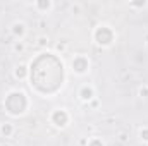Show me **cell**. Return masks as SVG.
Returning a JSON list of instances; mask_svg holds the SVG:
<instances>
[{
    "label": "cell",
    "mask_w": 148,
    "mask_h": 146,
    "mask_svg": "<svg viewBox=\"0 0 148 146\" xmlns=\"http://www.w3.org/2000/svg\"><path fill=\"white\" fill-rule=\"evenodd\" d=\"M95 38L100 45H110L112 41V31L107 28V26H100L95 33Z\"/></svg>",
    "instance_id": "obj_1"
},
{
    "label": "cell",
    "mask_w": 148,
    "mask_h": 146,
    "mask_svg": "<svg viewBox=\"0 0 148 146\" xmlns=\"http://www.w3.org/2000/svg\"><path fill=\"white\" fill-rule=\"evenodd\" d=\"M88 65H90V62H88V59H86V57H83V55L76 57V59L73 60V69L77 74L86 72V71H88Z\"/></svg>",
    "instance_id": "obj_2"
},
{
    "label": "cell",
    "mask_w": 148,
    "mask_h": 146,
    "mask_svg": "<svg viewBox=\"0 0 148 146\" xmlns=\"http://www.w3.org/2000/svg\"><path fill=\"white\" fill-rule=\"evenodd\" d=\"M52 120H53V124H55V126L64 127V126L67 124V120H69V115H67V112H66V110H55V112H53V115H52Z\"/></svg>",
    "instance_id": "obj_3"
},
{
    "label": "cell",
    "mask_w": 148,
    "mask_h": 146,
    "mask_svg": "<svg viewBox=\"0 0 148 146\" xmlns=\"http://www.w3.org/2000/svg\"><path fill=\"white\" fill-rule=\"evenodd\" d=\"M93 95H95V91H93L91 86H83L81 91H79V96H81V100H84V102H90V100L93 98Z\"/></svg>",
    "instance_id": "obj_4"
},
{
    "label": "cell",
    "mask_w": 148,
    "mask_h": 146,
    "mask_svg": "<svg viewBox=\"0 0 148 146\" xmlns=\"http://www.w3.org/2000/svg\"><path fill=\"white\" fill-rule=\"evenodd\" d=\"M12 31H14L16 36H24V33H26V26H24L23 23H16V24L12 26Z\"/></svg>",
    "instance_id": "obj_5"
},
{
    "label": "cell",
    "mask_w": 148,
    "mask_h": 146,
    "mask_svg": "<svg viewBox=\"0 0 148 146\" xmlns=\"http://www.w3.org/2000/svg\"><path fill=\"white\" fill-rule=\"evenodd\" d=\"M0 132H2V134H3L5 138L12 136V132H14V127H12V124H9V122L2 124V126H0Z\"/></svg>",
    "instance_id": "obj_6"
},
{
    "label": "cell",
    "mask_w": 148,
    "mask_h": 146,
    "mask_svg": "<svg viewBox=\"0 0 148 146\" xmlns=\"http://www.w3.org/2000/svg\"><path fill=\"white\" fill-rule=\"evenodd\" d=\"M14 76H16V77H19V79L26 77V65H19V67L14 71Z\"/></svg>",
    "instance_id": "obj_7"
},
{
    "label": "cell",
    "mask_w": 148,
    "mask_h": 146,
    "mask_svg": "<svg viewBox=\"0 0 148 146\" xmlns=\"http://www.w3.org/2000/svg\"><path fill=\"white\" fill-rule=\"evenodd\" d=\"M140 96H141V98H147V96H148V86H147V84L140 88Z\"/></svg>",
    "instance_id": "obj_8"
},
{
    "label": "cell",
    "mask_w": 148,
    "mask_h": 146,
    "mask_svg": "<svg viewBox=\"0 0 148 146\" xmlns=\"http://www.w3.org/2000/svg\"><path fill=\"white\" fill-rule=\"evenodd\" d=\"M36 7H40V9H50V7H52V3H50V2H38Z\"/></svg>",
    "instance_id": "obj_9"
},
{
    "label": "cell",
    "mask_w": 148,
    "mask_h": 146,
    "mask_svg": "<svg viewBox=\"0 0 148 146\" xmlns=\"http://www.w3.org/2000/svg\"><path fill=\"white\" fill-rule=\"evenodd\" d=\"M38 45H40V46H45V45H48V38L40 36V38H38Z\"/></svg>",
    "instance_id": "obj_10"
},
{
    "label": "cell",
    "mask_w": 148,
    "mask_h": 146,
    "mask_svg": "<svg viewBox=\"0 0 148 146\" xmlns=\"http://www.w3.org/2000/svg\"><path fill=\"white\" fill-rule=\"evenodd\" d=\"M14 50L16 52H23L24 50V45L23 43H14Z\"/></svg>",
    "instance_id": "obj_11"
},
{
    "label": "cell",
    "mask_w": 148,
    "mask_h": 146,
    "mask_svg": "<svg viewBox=\"0 0 148 146\" xmlns=\"http://www.w3.org/2000/svg\"><path fill=\"white\" fill-rule=\"evenodd\" d=\"M140 136L145 139V141H148V129H141V132H140Z\"/></svg>",
    "instance_id": "obj_12"
},
{
    "label": "cell",
    "mask_w": 148,
    "mask_h": 146,
    "mask_svg": "<svg viewBox=\"0 0 148 146\" xmlns=\"http://www.w3.org/2000/svg\"><path fill=\"white\" fill-rule=\"evenodd\" d=\"M90 146H103V143H102L100 139H93V141L90 143Z\"/></svg>",
    "instance_id": "obj_13"
},
{
    "label": "cell",
    "mask_w": 148,
    "mask_h": 146,
    "mask_svg": "<svg viewBox=\"0 0 148 146\" xmlns=\"http://www.w3.org/2000/svg\"><path fill=\"white\" fill-rule=\"evenodd\" d=\"M57 50H60V52L66 50V43H59V45H57Z\"/></svg>",
    "instance_id": "obj_14"
},
{
    "label": "cell",
    "mask_w": 148,
    "mask_h": 146,
    "mask_svg": "<svg viewBox=\"0 0 148 146\" xmlns=\"http://www.w3.org/2000/svg\"><path fill=\"white\" fill-rule=\"evenodd\" d=\"M3 146H9V145H3Z\"/></svg>",
    "instance_id": "obj_15"
}]
</instances>
